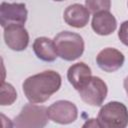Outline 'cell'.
<instances>
[{
    "instance_id": "1",
    "label": "cell",
    "mask_w": 128,
    "mask_h": 128,
    "mask_svg": "<svg viewBox=\"0 0 128 128\" xmlns=\"http://www.w3.org/2000/svg\"><path fill=\"white\" fill-rule=\"evenodd\" d=\"M61 76L53 70H46L28 77L22 85L26 98L31 103H43L61 87Z\"/></svg>"
},
{
    "instance_id": "2",
    "label": "cell",
    "mask_w": 128,
    "mask_h": 128,
    "mask_svg": "<svg viewBox=\"0 0 128 128\" xmlns=\"http://www.w3.org/2000/svg\"><path fill=\"white\" fill-rule=\"evenodd\" d=\"M53 41L57 55L63 60L74 61L84 52V40L75 32L62 31L55 36Z\"/></svg>"
},
{
    "instance_id": "3",
    "label": "cell",
    "mask_w": 128,
    "mask_h": 128,
    "mask_svg": "<svg viewBox=\"0 0 128 128\" xmlns=\"http://www.w3.org/2000/svg\"><path fill=\"white\" fill-rule=\"evenodd\" d=\"M47 109L32 103L24 105L14 119V128H44L48 123Z\"/></svg>"
},
{
    "instance_id": "4",
    "label": "cell",
    "mask_w": 128,
    "mask_h": 128,
    "mask_svg": "<svg viewBox=\"0 0 128 128\" xmlns=\"http://www.w3.org/2000/svg\"><path fill=\"white\" fill-rule=\"evenodd\" d=\"M97 119L104 128H126L128 109L123 103L112 101L101 107Z\"/></svg>"
},
{
    "instance_id": "5",
    "label": "cell",
    "mask_w": 128,
    "mask_h": 128,
    "mask_svg": "<svg viewBox=\"0 0 128 128\" xmlns=\"http://www.w3.org/2000/svg\"><path fill=\"white\" fill-rule=\"evenodd\" d=\"M78 92L85 103L91 106H100L107 96L108 88L106 83L100 77L92 76L88 84Z\"/></svg>"
},
{
    "instance_id": "6",
    "label": "cell",
    "mask_w": 128,
    "mask_h": 128,
    "mask_svg": "<svg viewBox=\"0 0 128 128\" xmlns=\"http://www.w3.org/2000/svg\"><path fill=\"white\" fill-rule=\"evenodd\" d=\"M47 115L53 122L66 125L73 123L77 119L78 110L74 103L67 100H59L49 106Z\"/></svg>"
},
{
    "instance_id": "7",
    "label": "cell",
    "mask_w": 128,
    "mask_h": 128,
    "mask_svg": "<svg viewBox=\"0 0 128 128\" xmlns=\"http://www.w3.org/2000/svg\"><path fill=\"white\" fill-rule=\"evenodd\" d=\"M27 14L24 3L2 2L0 5V24L3 28L12 24L23 25L27 20Z\"/></svg>"
},
{
    "instance_id": "8",
    "label": "cell",
    "mask_w": 128,
    "mask_h": 128,
    "mask_svg": "<svg viewBox=\"0 0 128 128\" xmlns=\"http://www.w3.org/2000/svg\"><path fill=\"white\" fill-rule=\"evenodd\" d=\"M4 41L14 51H23L29 44V34L23 25L12 24L4 28Z\"/></svg>"
},
{
    "instance_id": "9",
    "label": "cell",
    "mask_w": 128,
    "mask_h": 128,
    "mask_svg": "<svg viewBox=\"0 0 128 128\" xmlns=\"http://www.w3.org/2000/svg\"><path fill=\"white\" fill-rule=\"evenodd\" d=\"M125 61L122 52L115 48H104L96 56V62L99 68L105 72L112 73L120 69Z\"/></svg>"
},
{
    "instance_id": "10",
    "label": "cell",
    "mask_w": 128,
    "mask_h": 128,
    "mask_svg": "<svg viewBox=\"0 0 128 128\" xmlns=\"http://www.w3.org/2000/svg\"><path fill=\"white\" fill-rule=\"evenodd\" d=\"M67 78L70 84L77 90L85 87L92 78L90 67L84 62H78L69 67L67 71Z\"/></svg>"
},
{
    "instance_id": "11",
    "label": "cell",
    "mask_w": 128,
    "mask_h": 128,
    "mask_svg": "<svg viewBox=\"0 0 128 128\" xmlns=\"http://www.w3.org/2000/svg\"><path fill=\"white\" fill-rule=\"evenodd\" d=\"M63 17H64V21L68 25L75 28H83L88 24L90 12L82 4L75 3L69 5L65 9L63 13Z\"/></svg>"
},
{
    "instance_id": "12",
    "label": "cell",
    "mask_w": 128,
    "mask_h": 128,
    "mask_svg": "<svg viewBox=\"0 0 128 128\" xmlns=\"http://www.w3.org/2000/svg\"><path fill=\"white\" fill-rule=\"evenodd\" d=\"M91 26L96 34L106 36L115 31L117 21L114 15L109 11H101L93 15Z\"/></svg>"
},
{
    "instance_id": "13",
    "label": "cell",
    "mask_w": 128,
    "mask_h": 128,
    "mask_svg": "<svg viewBox=\"0 0 128 128\" xmlns=\"http://www.w3.org/2000/svg\"><path fill=\"white\" fill-rule=\"evenodd\" d=\"M37 58L45 62H53L58 57L54 41L47 37H38L32 45Z\"/></svg>"
},
{
    "instance_id": "14",
    "label": "cell",
    "mask_w": 128,
    "mask_h": 128,
    "mask_svg": "<svg viewBox=\"0 0 128 128\" xmlns=\"http://www.w3.org/2000/svg\"><path fill=\"white\" fill-rule=\"evenodd\" d=\"M16 99H17V93H16L14 87L11 84H9V83L2 82V85H1V99H0V104L2 106L11 105Z\"/></svg>"
},
{
    "instance_id": "15",
    "label": "cell",
    "mask_w": 128,
    "mask_h": 128,
    "mask_svg": "<svg viewBox=\"0 0 128 128\" xmlns=\"http://www.w3.org/2000/svg\"><path fill=\"white\" fill-rule=\"evenodd\" d=\"M111 2L109 0H86L85 7L90 13L96 14L101 11H109Z\"/></svg>"
},
{
    "instance_id": "16",
    "label": "cell",
    "mask_w": 128,
    "mask_h": 128,
    "mask_svg": "<svg viewBox=\"0 0 128 128\" xmlns=\"http://www.w3.org/2000/svg\"><path fill=\"white\" fill-rule=\"evenodd\" d=\"M118 37L124 45L128 46V20L124 21L120 25V28L118 31Z\"/></svg>"
},
{
    "instance_id": "17",
    "label": "cell",
    "mask_w": 128,
    "mask_h": 128,
    "mask_svg": "<svg viewBox=\"0 0 128 128\" xmlns=\"http://www.w3.org/2000/svg\"><path fill=\"white\" fill-rule=\"evenodd\" d=\"M82 128H104V127L101 125V123L99 122L98 119L91 118V119H88L85 121Z\"/></svg>"
},
{
    "instance_id": "18",
    "label": "cell",
    "mask_w": 128,
    "mask_h": 128,
    "mask_svg": "<svg viewBox=\"0 0 128 128\" xmlns=\"http://www.w3.org/2000/svg\"><path fill=\"white\" fill-rule=\"evenodd\" d=\"M1 118H2V128H14V124L12 123V121L7 118L4 114H1Z\"/></svg>"
},
{
    "instance_id": "19",
    "label": "cell",
    "mask_w": 128,
    "mask_h": 128,
    "mask_svg": "<svg viewBox=\"0 0 128 128\" xmlns=\"http://www.w3.org/2000/svg\"><path fill=\"white\" fill-rule=\"evenodd\" d=\"M123 85H124V89H125V92L128 96V76L124 79V82H123Z\"/></svg>"
}]
</instances>
